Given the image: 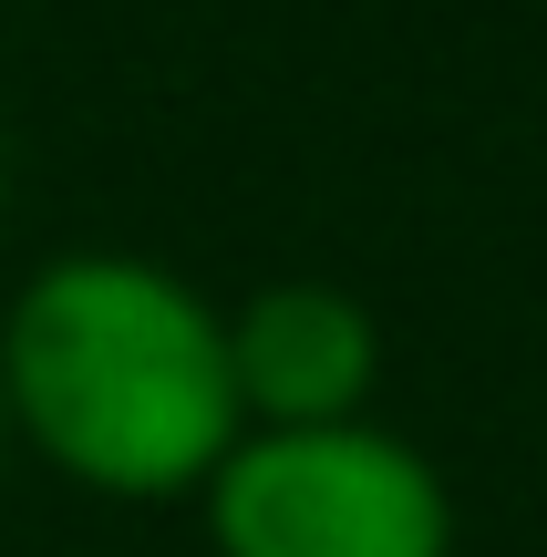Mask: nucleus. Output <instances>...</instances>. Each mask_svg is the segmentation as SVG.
Segmentation results:
<instances>
[{"instance_id": "39448f33", "label": "nucleus", "mask_w": 547, "mask_h": 557, "mask_svg": "<svg viewBox=\"0 0 547 557\" xmlns=\"http://www.w3.org/2000/svg\"><path fill=\"white\" fill-rule=\"evenodd\" d=\"M0 186H11V165H0Z\"/></svg>"}, {"instance_id": "20e7f679", "label": "nucleus", "mask_w": 547, "mask_h": 557, "mask_svg": "<svg viewBox=\"0 0 547 557\" xmlns=\"http://www.w3.org/2000/svg\"><path fill=\"white\" fill-rule=\"evenodd\" d=\"M0 455H11V403H0Z\"/></svg>"}, {"instance_id": "7ed1b4c3", "label": "nucleus", "mask_w": 547, "mask_h": 557, "mask_svg": "<svg viewBox=\"0 0 547 557\" xmlns=\"http://www.w3.org/2000/svg\"><path fill=\"white\" fill-rule=\"evenodd\" d=\"M238 423H362L383 393V320L341 278H269L227 310Z\"/></svg>"}, {"instance_id": "f03ea898", "label": "nucleus", "mask_w": 547, "mask_h": 557, "mask_svg": "<svg viewBox=\"0 0 547 557\" xmlns=\"http://www.w3.org/2000/svg\"><path fill=\"white\" fill-rule=\"evenodd\" d=\"M217 557H455V485L393 423H248L197 485Z\"/></svg>"}, {"instance_id": "f257e3e1", "label": "nucleus", "mask_w": 547, "mask_h": 557, "mask_svg": "<svg viewBox=\"0 0 547 557\" xmlns=\"http://www.w3.org/2000/svg\"><path fill=\"white\" fill-rule=\"evenodd\" d=\"M11 444L114 506H176L248 434L227 382V310L135 248H62L0 320Z\"/></svg>"}]
</instances>
